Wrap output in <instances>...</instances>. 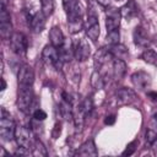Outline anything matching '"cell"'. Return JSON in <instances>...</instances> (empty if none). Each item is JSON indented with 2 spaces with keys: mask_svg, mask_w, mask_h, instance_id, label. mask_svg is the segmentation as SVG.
<instances>
[{
  "mask_svg": "<svg viewBox=\"0 0 157 157\" xmlns=\"http://www.w3.org/2000/svg\"><path fill=\"white\" fill-rule=\"evenodd\" d=\"M32 118H34V119H37V120H40V121H43V120L47 118V113H45L43 109L37 108V109L32 113Z\"/></svg>",
  "mask_w": 157,
  "mask_h": 157,
  "instance_id": "33",
  "label": "cell"
},
{
  "mask_svg": "<svg viewBox=\"0 0 157 157\" xmlns=\"http://www.w3.org/2000/svg\"><path fill=\"white\" fill-rule=\"evenodd\" d=\"M15 131H16V125L15 121L10 115L1 117L0 119V136L4 141H11L15 139Z\"/></svg>",
  "mask_w": 157,
  "mask_h": 157,
  "instance_id": "4",
  "label": "cell"
},
{
  "mask_svg": "<svg viewBox=\"0 0 157 157\" xmlns=\"http://www.w3.org/2000/svg\"><path fill=\"white\" fill-rule=\"evenodd\" d=\"M109 50L113 55L114 59H125L128 55H129V52H128V48L124 45V44H114V45H109Z\"/></svg>",
  "mask_w": 157,
  "mask_h": 157,
  "instance_id": "20",
  "label": "cell"
},
{
  "mask_svg": "<svg viewBox=\"0 0 157 157\" xmlns=\"http://www.w3.org/2000/svg\"><path fill=\"white\" fill-rule=\"evenodd\" d=\"M29 125H31V130L33 131L34 135H39V134L43 132V125H42V121L40 120H37V119L32 118Z\"/></svg>",
  "mask_w": 157,
  "mask_h": 157,
  "instance_id": "31",
  "label": "cell"
},
{
  "mask_svg": "<svg viewBox=\"0 0 157 157\" xmlns=\"http://www.w3.org/2000/svg\"><path fill=\"white\" fill-rule=\"evenodd\" d=\"M77 6H78L77 0H63V7H64V11L66 12V15L72 12Z\"/></svg>",
  "mask_w": 157,
  "mask_h": 157,
  "instance_id": "30",
  "label": "cell"
},
{
  "mask_svg": "<svg viewBox=\"0 0 157 157\" xmlns=\"http://www.w3.org/2000/svg\"><path fill=\"white\" fill-rule=\"evenodd\" d=\"M0 36L4 39H10L12 36V23L10 21H1L0 22Z\"/></svg>",
  "mask_w": 157,
  "mask_h": 157,
  "instance_id": "24",
  "label": "cell"
},
{
  "mask_svg": "<svg viewBox=\"0 0 157 157\" xmlns=\"http://www.w3.org/2000/svg\"><path fill=\"white\" fill-rule=\"evenodd\" d=\"M131 82L139 91H146L151 86V76L146 71H136L131 75Z\"/></svg>",
  "mask_w": 157,
  "mask_h": 157,
  "instance_id": "8",
  "label": "cell"
},
{
  "mask_svg": "<svg viewBox=\"0 0 157 157\" xmlns=\"http://www.w3.org/2000/svg\"><path fill=\"white\" fill-rule=\"evenodd\" d=\"M115 123V115H108V117H105V119H104V124L105 125H113Z\"/></svg>",
  "mask_w": 157,
  "mask_h": 157,
  "instance_id": "37",
  "label": "cell"
},
{
  "mask_svg": "<svg viewBox=\"0 0 157 157\" xmlns=\"http://www.w3.org/2000/svg\"><path fill=\"white\" fill-rule=\"evenodd\" d=\"M101 34V29H99V23H93L90 26H86V36L92 40V42H97L98 37Z\"/></svg>",
  "mask_w": 157,
  "mask_h": 157,
  "instance_id": "23",
  "label": "cell"
},
{
  "mask_svg": "<svg viewBox=\"0 0 157 157\" xmlns=\"http://www.w3.org/2000/svg\"><path fill=\"white\" fill-rule=\"evenodd\" d=\"M33 131L31 130V128H26V126H16V131H15V140L16 144L18 145V147H23V148H32L34 145V139H33Z\"/></svg>",
  "mask_w": 157,
  "mask_h": 157,
  "instance_id": "2",
  "label": "cell"
},
{
  "mask_svg": "<svg viewBox=\"0 0 157 157\" xmlns=\"http://www.w3.org/2000/svg\"><path fill=\"white\" fill-rule=\"evenodd\" d=\"M40 11L45 17H49L54 11V0H40Z\"/></svg>",
  "mask_w": 157,
  "mask_h": 157,
  "instance_id": "27",
  "label": "cell"
},
{
  "mask_svg": "<svg viewBox=\"0 0 157 157\" xmlns=\"http://www.w3.org/2000/svg\"><path fill=\"white\" fill-rule=\"evenodd\" d=\"M126 74V64L123 59H114L113 60V78L118 82L120 81Z\"/></svg>",
  "mask_w": 157,
  "mask_h": 157,
  "instance_id": "17",
  "label": "cell"
},
{
  "mask_svg": "<svg viewBox=\"0 0 157 157\" xmlns=\"http://www.w3.org/2000/svg\"><path fill=\"white\" fill-rule=\"evenodd\" d=\"M137 11H139V9H137L136 2H135L134 0H129V1L120 9V15H121V17H124V18H126V20H130V18H132L134 16L137 15Z\"/></svg>",
  "mask_w": 157,
  "mask_h": 157,
  "instance_id": "19",
  "label": "cell"
},
{
  "mask_svg": "<svg viewBox=\"0 0 157 157\" xmlns=\"http://www.w3.org/2000/svg\"><path fill=\"white\" fill-rule=\"evenodd\" d=\"M117 1H120V0H117Z\"/></svg>",
  "mask_w": 157,
  "mask_h": 157,
  "instance_id": "44",
  "label": "cell"
},
{
  "mask_svg": "<svg viewBox=\"0 0 157 157\" xmlns=\"http://www.w3.org/2000/svg\"><path fill=\"white\" fill-rule=\"evenodd\" d=\"M1 83H2V86H1V91H4V90L6 88V82H5L4 78H1Z\"/></svg>",
  "mask_w": 157,
  "mask_h": 157,
  "instance_id": "40",
  "label": "cell"
},
{
  "mask_svg": "<svg viewBox=\"0 0 157 157\" xmlns=\"http://www.w3.org/2000/svg\"><path fill=\"white\" fill-rule=\"evenodd\" d=\"M7 1H9V0H1V5L6 6V5H7Z\"/></svg>",
  "mask_w": 157,
  "mask_h": 157,
  "instance_id": "43",
  "label": "cell"
},
{
  "mask_svg": "<svg viewBox=\"0 0 157 157\" xmlns=\"http://www.w3.org/2000/svg\"><path fill=\"white\" fill-rule=\"evenodd\" d=\"M110 59H114L110 50H109V47H102L99 49H97V52L93 54V64H94V67L96 69H99L103 64H105L108 60Z\"/></svg>",
  "mask_w": 157,
  "mask_h": 157,
  "instance_id": "14",
  "label": "cell"
},
{
  "mask_svg": "<svg viewBox=\"0 0 157 157\" xmlns=\"http://www.w3.org/2000/svg\"><path fill=\"white\" fill-rule=\"evenodd\" d=\"M141 58L144 59V61H146L147 64H151L153 66H157V53L150 48H146L145 52L141 54Z\"/></svg>",
  "mask_w": 157,
  "mask_h": 157,
  "instance_id": "25",
  "label": "cell"
},
{
  "mask_svg": "<svg viewBox=\"0 0 157 157\" xmlns=\"http://www.w3.org/2000/svg\"><path fill=\"white\" fill-rule=\"evenodd\" d=\"M150 128L157 131V108H155L151 113V120H150Z\"/></svg>",
  "mask_w": 157,
  "mask_h": 157,
  "instance_id": "35",
  "label": "cell"
},
{
  "mask_svg": "<svg viewBox=\"0 0 157 157\" xmlns=\"http://www.w3.org/2000/svg\"><path fill=\"white\" fill-rule=\"evenodd\" d=\"M32 155L33 156H39V157H45L48 155V152H47L42 141H39V140L34 141V145L32 147Z\"/></svg>",
  "mask_w": 157,
  "mask_h": 157,
  "instance_id": "28",
  "label": "cell"
},
{
  "mask_svg": "<svg viewBox=\"0 0 157 157\" xmlns=\"http://www.w3.org/2000/svg\"><path fill=\"white\" fill-rule=\"evenodd\" d=\"M91 85L94 90H101L105 85V80L103 75L99 72V69H96L91 75Z\"/></svg>",
  "mask_w": 157,
  "mask_h": 157,
  "instance_id": "21",
  "label": "cell"
},
{
  "mask_svg": "<svg viewBox=\"0 0 157 157\" xmlns=\"http://www.w3.org/2000/svg\"><path fill=\"white\" fill-rule=\"evenodd\" d=\"M67 27L71 34H76L82 29L83 20H82V10L80 5L72 12L67 13Z\"/></svg>",
  "mask_w": 157,
  "mask_h": 157,
  "instance_id": "3",
  "label": "cell"
},
{
  "mask_svg": "<svg viewBox=\"0 0 157 157\" xmlns=\"http://www.w3.org/2000/svg\"><path fill=\"white\" fill-rule=\"evenodd\" d=\"M132 39H134V43L135 45L140 47V48H148V45L151 44V39L148 38V34L147 32L145 31L144 27L141 26H137L135 29H134V33H132Z\"/></svg>",
  "mask_w": 157,
  "mask_h": 157,
  "instance_id": "13",
  "label": "cell"
},
{
  "mask_svg": "<svg viewBox=\"0 0 157 157\" xmlns=\"http://www.w3.org/2000/svg\"><path fill=\"white\" fill-rule=\"evenodd\" d=\"M45 16L42 11H36L34 13H28L27 15V21L29 27L32 28L33 32L39 33L44 29L45 27Z\"/></svg>",
  "mask_w": 157,
  "mask_h": 157,
  "instance_id": "10",
  "label": "cell"
},
{
  "mask_svg": "<svg viewBox=\"0 0 157 157\" xmlns=\"http://www.w3.org/2000/svg\"><path fill=\"white\" fill-rule=\"evenodd\" d=\"M33 81H34V71H33V69L29 65L23 64L20 67L18 72H17V82H18V85L32 86Z\"/></svg>",
  "mask_w": 157,
  "mask_h": 157,
  "instance_id": "11",
  "label": "cell"
},
{
  "mask_svg": "<svg viewBox=\"0 0 157 157\" xmlns=\"http://www.w3.org/2000/svg\"><path fill=\"white\" fill-rule=\"evenodd\" d=\"M33 90L32 86H23V85H18V92H17V101H16V105L18 108V110L23 112V113H28L29 107L32 105L33 102Z\"/></svg>",
  "mask_w": 157,
  "mask_h": 157,
  "instance_id": "1",
  "label": "cell"
},
{
  "mask_svg": "<svg viewBox=\"0 0 157 157\" xmlns=\"http://www.w3.org/2000/svg\"><path fill=\"white\" fill-rule=\"evenodd\" d=\"M49 40H50V44L56 47V48H60L64 44L65 38H64V34H63L60 27L54 26V27L50 28V31H49Z\"/></svg>",
  "mask_w": 157,
  "mask_h": 157,
  "instance_id": "16",
  "label": "cell"
},
{
  "mask_svg": "<svg viewBox=\"0 0 157 157\" xmlns=\"http://www.w3.org/2000/svg\"><path fill=\"white\" fill-rule=\"evenodd\" d=\"M136 145H137V141L136 140L132 141V142H130L126 146V150L123 152V156H130V155H132L135 152V150H136Z\"/></svg>",
  "mask_w": 157,
  "mask_h": 157,
  "instance_id": "34",
  "label": "cell"
},
{
  "mask_svg": "<svg viewBox=\"0 0 157 157\" xmlns=\"http://www.w3.org/2000/svg\"><path fill=\"white\" fill-rule=\"evenodd\" d=\"M74 55L77 61H86L91 55V48L85 38H80L74 43Z\"/></svg>",
  "mask_w": 157,
  "mask_h": 157,
  "instance_id": "7",
  "label": "cell"
},
{
  "mask_svg": "<svg viewBox=\"0 0 157 157\" xmlns=\"http://www.w3.org/2000/svg\"><path fill=\"white\" fill-rule=\"evenodd\" d=\"M60 134H61V123L60 121H56L54 124L53 130H52V137L53 139H58L60 136Z\"/></svg>",
  "mask_w": 157,
  "mask_h": 157,
  "instance_id": "36",
  "label": "cell"
},
{
  "mask_svg": "<svg viewBox=\"0 0 157 157\" xmlns=\"http://www.w3.org/2000/svg\"><path fill=\"white\" fill-rule=\"evenodd\" d=\"M152 42H153V43L157 45V34H155V36H153V38H152Z\"/></svg>",
  "mask_w": 157,
  "mask_h": 157,
  "instance_id": "42",
  "label": "cell"
},
{
  "mask_svg": "<svg viewBox=\"0 0 157 157\" xmlns=\"http://www.w3.org/2000/svg\"><path fill=\"white\" fill-rule=\"evenodd\" d=\"M6 155V151L4 150V147H1V155H0V157H4Z\"/></svg>",
  "mask_w": 157,
  "mask_h": 157,
  "instance_id": "41",
  "label": "cell"
},
{
  "mask_svg": "<svg viewBox=\"0 0 157 157\" xmlns=\"http://www.w3.org/2000/svg\"><path fill=\"white\" fill-rule=\"evenodd\" d=\"M115 101H117V104L119 105H128V104H131L136 101L137 96L135 93L134 90L131 88H128V87H121L119 88L117 92H115Z\"/></svg>",
  "mask_w": 157,
  "mask_h": 157,
  "instance_id": "9",
  "label": "cell"
},
{
  "mask_svg": "<svg viewBox=\"0 0 157 157\" xmlns=\"http://www.w3.org/2000/svg\"><path fill=\"white\" fill-rule=\"evenodd\" d=\"M145 137H146V142L151 145V144L157 139V131H155L153 129L148 128V129L146 130V135H145Z\"/></svg>",
  "mask_w": 157,
  "mask_h": 157,
  "instance_id": "32",
  "label": "cell"
},
{
  "mask_svg": "<svg viewBox=\"0 0 157 157\" xmlns=\"http://www.w3.org/2000/svg\"><path fill=\"white\" fill-rule=\"evenodd\" d=\"M147 97L151 101H157V91H148L147 92Z\"/></svg>",
  "mask_w": 157,
  "mask_h": 157,
  "instance_id": "38",
  "label": "cell"
},
{
  "mask_svg": "<svg viewBox=\"0 0 157 157\" xmlns=\"http://www.w3.org/2000/svg\"><path fill=\"white\" fill-rule=\"evenodd\" d=\"M77 108L86 115V117H88L90 114H91V112H92V109H93V103H92V99L90 98V97H86L78 105H77Z\"/></svg>",
  "mask_w": 157,
  "mask_h": 157,
  "instance_id": "26",
  "label": "cell"
},
{
  "mask_svg": "<svg viewBox=\"0 0 157 157\" xmlns=\"http://www.w3.org/2000/svg\"><path fill=\"white\" fill-rule=\"evenodd\" d=\"M58 49H59V56H60V60L63 61V64L64 63H70L71 59L75 58V55H74V45L70 42L69 43L64 42V44Z\"/></svg>",
  "mask_w": 157,
  "mask_h": 157,
  "instance_id": "18",
  "label": "cell"
},
{
  "mask_svg": "<svg viewBox=\"0 0 157 157\" xmlns=\"http://www.w3.org/2000/svg\"><path fill=\"white\" fill-rule=\"evenodd\" d=\"M107 43L109 45H114V44H118L119 43V39H120V33H119V29H113L110 32H107Z\"/></svg>",
  "mask_w": 157,
  "mask_h": 157,
  "instance_id": "29",
  "label": "cell"
},
{
  "mask_svg": "<svg viewBox=\"0 0 157 157\" xmlns=\"http://www.w3.org/2000/svg\"><path fill=\"white\" fill-rule=\"evenodd\" d=\"M77 156H85V157H88V156H97L98 155V151H97V147H96V144L92 139L87 140L86 142H83L80 148L77 150L76 152Z\"/></svg>",
  "mask_w": 157,
  "mask_h": 157,
  "instance_id": "15",
  "label": "cell"
},
{
  "mask_svg": "<svg viewBox=\"0 0 157 157\" xmlns=\"http://www.w3.org/2000/svg\"><path fill=\"white\" fill-rule=\"evenodd\" d=\"M60 113H61L63 118H65L66 120H74L72 103H70V102L63 99L61 103H60Z\"/></svg>",
  "mask_w": 157,
  "mask_h": 157,
  "instance_id": "22",
  "label": "cell"
},
{
  "mask_svg": "<svg viewBox=\"0 0 157 157\" xmlns=\"http://www.w3.org/2000/svg\"><path fill=\"white\" fill-rule=\"evenodd\" d=\"M10 47H11L12 52L18 54V55L26 54L27 47H28V42H27L26 36L23 33H21V32L12 33V36L10 38Z\"/></svg>",
  "mask_w": 157,
  "mask_h": 157,
  "instance_id": "6",
  "label": "cell"
},
{
  "mask_svg": "<svg viewBox=\"0 0 157 157\" xmlns=\"http://www.w3.org/2000/svg\"><path fill=\"white\" fill-rule=\"evenodd\" d=\"M120 18H121L120 10L114 9V7L107 10V13H105V28H107V32H110L113 29L119 28Z\"/></svg>",
  "mask_w": 157,
  "mask_h": 157,
  "instance_id": "12",
  "label": "cell"
},
{
  "mask_svg": "<svg viewBox=\"0 0 157 157\" xmlns=\"http://www.w3.org/2000/svg\"><path fill=\"white\" fill-rule=\"evenodd\" d=\"M101 6H103V7H107V6H109V2H110V0H96Z\"/></svg>",
  "mask_w": 157,
  "mask_h": 157,
  "instance_id": "39",
  "label": "cell"
},
{
  "mask_svg": "<svg viewBox=\"0 0 157 157\" xmlns=\"http://www.w3.org/2000/svg\"><path fill=\"white\" fill-rule=\"evenodd\" d=\"M42 59L47 65H52L55 67H58V65L61 66V64H63V61L60 60V56H59V49L52 44H48L43 48Z\"/></svg>",
  "mask_w": 157,
  "mask_h": 157,
  "instance_id": "5",
  "label": "cell"
}]
</instances>
